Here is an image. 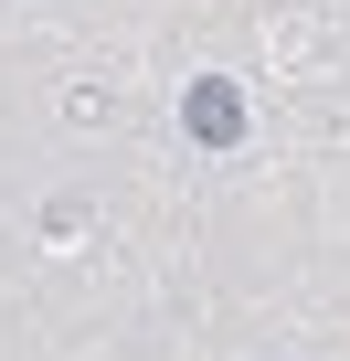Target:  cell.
Wrapping results in <instances>:
<instances>
[{
	"label": "cell",
	"instance_id": "6da1fadb",
	"mask_svg": "<svg viewBox=\"0 0 350 361\" xmlns=\"http://www.w3.org/2000/svg\"><path fill=\"white\" fill-rule=\"evenodd\" d=\"M181 117H192V138H234V96H223V85H192Z\"/></svg>",
	"mask_w": 350,
	"mask_h": 361
}]
</instances>
